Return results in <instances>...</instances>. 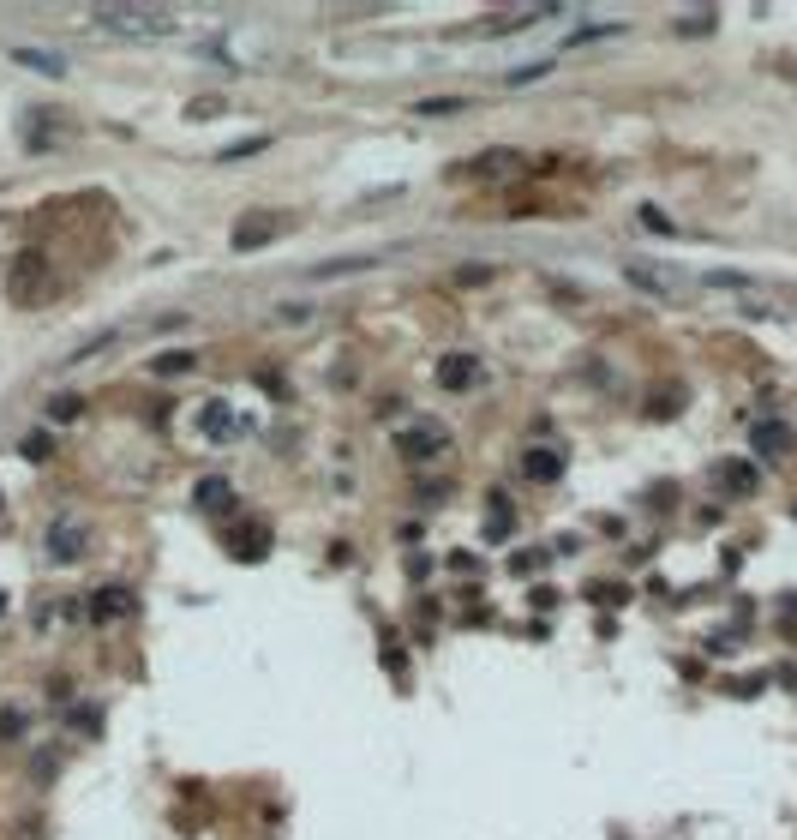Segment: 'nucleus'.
<instances>
[{
    "mask_svg": "<svg viewBox=\"0 0 797 840\" xmlns=\"http://www.w3.org/2000/svg\"><path fill=\"white\" fill-rule=\"evenodd\" d=\"M97 24H108V31H120V36H174L181 18L168 13V6H102Z\"/></svg>",
    "mask_w": 797,
    "mask_h": 840,
    "instance_id": "1",
    "label": "nucleus"
},
{
    "mask_svg": "<svg viewBox=\"0 0 797 840\" xmlns=\"http://www.w3.org/2000/svg\"><path fill=\"white\" fill-rule=\"evenodd\" d=\"M449 444V433L438 426V420H414V426H402L396 433V456L402 462H426V456H438Z\"/></svg>",
    "mask_w": 797,
    "mask_h": 840,
    "instance_id": "2",
    "label": "nucleus"
},
{
    "mask_svg": "<svg viewBox=\"0 0 797 840\" xmlns=\"http://www.w3.org/2000/svg\"><path fill=\"white\" fill-rule=\"evenodd\" d=\"M468 174L480 186H504V181H515L522 174V151H510V145H492V151H480L474 163H468Z\"/></svg>",
    "mask_w": 797,
    "mask_h": 840,
    "instance_id": "3",
    "label": "nucleus"
},
{
    "mask_svg": "<svg viewBox=\"0 0 797 840\" xmlns=\"http://www.w3.org/2000/svg\"><path fill=\"white\" fill-rule=\"evenodd\" d=\"M42 546H49L54 565H72V558H84V546H90V528H84V522H54Z\"/></svg>",
    "mask_w": 797,
    "mask_h": 840,
    "instance_id": "4",
    "label": "nucleus"
},
{
    "mask_svg": "<svg viewBox=\"0 0 797 840\" xmlns=\"http://www.w3.org/2000/svg\"><path fill=\"white\" fill-rule=\"evenodd\" d=\"M133 606H138V601H133V588L108 583V588H97V594H90V606H84V612H90L97 624H115V619H126Z\"/></svg>",
    "mask_w": 797,
    "mask_h": 840,
    "instance_id": "5",
    "label": "nucleus"
},
{
    "mask_svg": "<svg viewBox=\"0 0 797 840\" xmlns=\"http://www.w3.org/2000/svg\"><path fill=\"white\" fill-rule=\"evenodd\" d=\"M6 276H13V301H18V306H31V301H36V288H31V283H36V276L49 283V265H42L36 252H18V258H13V270H6Z\"/></svg>",
    "mask_w": 797,
    "mask_h": 840,
    "instance_id": "6",
    "label": "nucleus"
},
{
    "mask_svg": "<svg viewBox=\"0 0 797 840\" xmlns=\"http://www.w3.org/2000/svg\"><path fill=\"white\" fill-rule=\"evenodd\" d=\"M438 385H444V390L480 385V360H474V354H444V360H438Z\"/></svg>",
    "mask_w": 797,
    "mask_h": 840,
    "instance_id": "7",
    "label": "nucleus"
},
{
    "mask_svg": "<svg viewBox=\"0 0 797 840\" xmlns=\"http://www.w3.org/2000/svg\"><path fill=\"white\" fill-rule=\"evenodd\" d=\"M270 229H283V217H246V222H234V247H240V252L264 247Z\"/></svg>",
    "mask_w": 797,
    "mask_h": 840,
    "instance_id": "8",
    "label": "nucleus"
},
{
    "mask_svg": "<svg viewBox=\"0 0 797 840\" xmlns=\"http://www.w3.org/2000/svg\"><path fill=\"white\" fill-rule=\"evenodd\" d=\"M192 367H199V360H192V349H168V354H156V360H150V378H186Z\"/></svg>",
    "mask_w": 797,
    "mask_h": 840,
    "instance_id": "9",
    "label": "nucleus"
},
{
    "mask_svg": "<svg viewBox=\"0 0 797 840\" xmlns=\"http://www.w3.org/2000/svg\"><path fill=\"white\" fill-rule=\"evenodd\" d=\"M522 474H528V481H558L564 462H558V451H528L522 456Z\"/></svg>",
    "mask_w": 797,
    "mask_h": 840,
    "instance_id": "10",
    "label": "nucleus"
},
{
    "mask_svg": "<svg viewBox=\"0 0 797 840\" xmlns=\"http://www.w3.org/2000/svg\"><path fill=\"white\" fill-rule=\"evenodd\" d=\"M13 61H18V67H31V72H49V79H60V72H67V61H60V54H42V49H13Z\"/></svg>",
    "mask_w": 797,
    "mask_h": 840,
    "instance_id": "11",
    "label": "nucleus"
},
{
    "mask_svg": "<svg viewBox=\"0 0 797 840\" xmlns=\"http://www.w3.org/2000/svg\"><path fill=\"white\" fill-rule=\"evenodd\" d=\"M264 546H270V528H264V522H246L240 540H234V553H240V558H264Z\"/></svg>",
    "mask_w": 797,
    "mask_h": 840,
    "instance_id": "12",
    "label": "nucleus"
},
{
    "mask_svg": "<svg viewBox=\"0 0 797 840\" xmlns=\"http://www.w3.org/2000/svg\"><path fill=\"white\" fill-rule=\"evenodd\" d=\"M192 499H199L204 510H217V504H228L234 492H228V481H199V492H192Z\"/></svg>",
    "mask_w": 797,
    "mask_h": 840,
    "instance_id": "13",
    "label": "nucleus"
},
{
    "mask_svg": "<svg viewBox=\"0 0 797 840\" xmlns=\"http://www.w3.org/2000/svg\"><path fill=\"white\" fill-rule=\"evenodd\" d=\"M228 420H234L228 403H210V408H204V433H210V438H228Z\"/></svg>",
    "mask_w": 797,
    "mask_h": 840,
    "instance_id": "14",
    "label": "nucleus"
},
{
    "mask_svg": "<svg viewBox=\"0 0 797 840\" xmlns=\"http://www.w3.org/2000/svg\"><path fill=\"white\" fill-rule=\"evenodd\" d=\"M755 487V469L749 462H726V492H749Z\"/></svg>",
    "mask_w": 797,
    "mask_h": 840,
    "instance_id": "15",
    "label": "nucleus"
},
{
    "mask_svg": "<svg viewBox=\"0 0 797 840\" xmlns=\"http://www.w3.org/2000/svg\"><path fill=\"white\" fill-rule=\"evenodd\" d=\"M755 451H785V426H774V420H767V426H755Z\"/></svg>",
    "mask_w": 797,
    "mask_h": 840,
    "instance_id": "16",
    "label": "nucleus"
},
{
    "mask_svg": "<svg viewBox=\"0 0 797 840\" xmlns=\"http://www.w3.org/2000/svg\"><path fill=\"white\" fill-rule=\"evenodd\" d=\"M348 270H372V258H330V265H318L312 276H348Z\"/></svg>",
    "mask_w": 797,
    "mask_h": 840,
    "instance_id": "17",
    "label": "nucleus"
},
{
    "mask_svg": "<svg viewBox=\"0 0 797 840\" xmlns=\"http://www.w3.org/2000/svg\"><path fill=\"white\" fill-rule=\"evenodd\" d=\"M49 451H54V438H49V433H31V438H24V456H31V462H42Z\"/></svg>",
    "mask_w": 797,
    "mask_h": 840,
    "instance_id": "18",
    "label": "nucleus"
},
{
    "mask_svg": "<svg viewBox=\"0 0 797 840\" xmlns=\"http://www.w3.org/2000/svg\"><path fill=\"white\" fill-rule=\"evenodd\" d=\"M79 408H84L79 397H54V403H49V415H54V420H72V415H79Z\"/></svg>",
    "mask_w": 797,
    "mask_h": 840,
    "instance_id": "19",
    "label": "nucleus"
},
{
    "mask_svg": "<svg viewBox=\"0 0 797 840\" xmlns=\"http://www.w3.org/2000/svg\"><path fill=\"white\" fill-rule=\"evenodd\" d=\"M186 115H192V120H210V115H222V102H217V97H204V102H192Z\"/></svg>",
    "mask_w": 797,
    "mask_h": 840,
    "instance_id": "20",
    "label": "nucleus"
},
{
    "mask_svg": "<svg viewBox=\"0 0 797 840\" xmlns=\"http://www.w3.org/2000/svg\"><path fill=\"white\" fill-rule=\"evenodd\" d=\"M486 276H492V265H462L456 270V283H486Z\"/></svg>",
    "mask_w": 797,
    "mask_h": 840,
    "instance_id": "21",
    "label": "nucleus"
},
{
    "mask_svg": "<svg viewBox=\"0 0 797 840\" xmlns=\"http://www.w3.org/2000/svg\"><path fill=\"white\" fill-rule=\"evenodd\" d=\"M18 733H24V721H18L13 708H6V714H0V739H18Z\"/></svg>",
    "mask_w": 797,
    "mask_h": 840,
    "instance_id": "22",
    "label": "nucleus"
},
{
    "mask_svg": "<svg viewBox=\"0 0 797 840\" xmlns=\"http://www.w3.org/2000/svg\"><path fill=\"white\" fill-rule=\"evenodd\" d=\"M0 606H6V601H0Z\"/></svg>",
    "mask_w": 797,
    "mask_h": 840,
    "instance_id": "23",
    "label": "nucleus"
}]
</instances>
